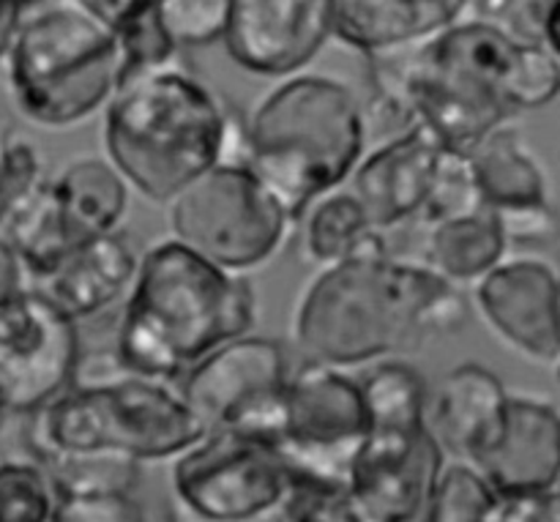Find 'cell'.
I'll list each match as a JSON object with an SVG mask.
<instances>
[{
  "label": "cell",
  "mask_w": 560,
  "mask_h": 522,
  "mask_svg": "<svg viewBox=\"0 0 560 522\" xmlns=\"http://www.w3.org/2000/svg\"><path fill=\"white\" fill-rule=\"evenodd\" d=\"M465 317L459 288L383 250L320 268L295 306L293 339L306 361L350 370L457 332Z\"/></svg>",
  "instance_id": "6da1fadb"
},
{
  "label": "cell",
  "mask_w": 560,
  "mask_h": 522,
  "mask_svg": "<svg viewBox=\"0 0 560 522\" xmlns=\"http://www.w3.org/2000/svg\"><path fill=\"white\" fill-rule=\"evenodd\" d=\"M558 93V60L539 42H523L485 20H457L419 44L408 82L416 124L459 153H470L512 115L545 107Z\"/></svg>",
  "instance_id": "7a4b0ae2"
},
{
  "label": "cell",
  "mask_w": 560,
  "mask_h": 522,
  "mask_svg": "<svg viewBox=\"0 0 560 522\" xmlns=\"http://www.w3.org/2000/svg\"><path fill=\"white\" fill-rule=\"evenodd\" d=\"M257 299L241 274L213 266L167 239L140 255L124 299L115 361L131 375L170 381L200 364L255 323Z\"/></svg>",
  "instance_id": "3957f363"
},
{
  "label": "cell",
  "mask_w": 560,
  "mask_h": 522,
  "mask_svg": "<svg viewBox=\"0 0 560 522\" xmlns=\"http://www.w3.org/2000/svg\"><path fill=\"white\" fill-rule=\"evenodd\" d=\"M233 107L191 71L167 63L118 85L104 107V151L126 186L167 206L224 162Z\"/></svg>",
  "instance_id": "277c9868"
},
{
  "label": "cell",
  "mask_w": 560,
  "mask_h": 522,
  "mask_svg": "<svg viewBox=\"0 0 560 522\" xmlns=\"http://www.w3.org/2000/svg\"><path fill=\"white\" fill-rule=\"evenodd\" d=\"M27 449L42 465L71 460L159 463L189 452L208 427L164 381L115 370L77 378L63 394L27 416Z\"/></svg>",
  "instance_id": "5b68a950"
},
{
  "label": "cell",
  "mask_w": 560,
  "mask_h": 522,
  "mask_svg": "<svg viewBox=\"0 0 560 522\" xmlns=\"http://www.w3.org/2000/svg\"><path fill=\"white\" fill-rule=\"evenodd\" d=\"M364 148L366 109L334 77H290L246 118V167L293 222L353 175Z\"/></svg>",
  "instance_id": "8992f818"
},
{
  "label": "cell",
  "mask_w": 560,
  "mask_h": 522,
  "mask_svg": "<svg viewBox=\"0 0 560 522\" xmlns=\"http://www.w3.org/2000/svg\"><path fill=\"white\" fill-rule=\"evenodd\" d=\"M5 63L20 113L49 129L74 126L107 107L124 74L118 36L71 0L31 5Z\"/></svg>",
  "instance_id": "52a82bcc"
},
{
  "label": "cell",
  "mask_w": 560,
  "mask_h": 522,
  "mask_svg": "<svg viewBox=\"0 0 560 522\" xmlns=\"http://www.w3.org/2000/svg\"><path fill=\"white\" fill-rule=\"evenodd\" d=\"M167 208L173 239L230 274L271 260L295 224L246 164H217Z\"/></svg>",
  "instance_id": "ba28073f"
},
{
  "label": "cell",
  "mask_w": 560,
  "mask_h": 522,
  "mask_svg": "<svg viewBox=\"0 0 560 522\" xmlns=\"http://www.w3.org/2000/svg\"><path fill=\"white\" fill-rule=\"evenodd\" d=\"M173 496L197 522H255L277 514L295 485L277 443L211 430L173 460Z\"/></svg>",
  "instance_id": "9c48e42d"
},
{
  "label": "cell",
  "mask_w": 560,
  "mask_h": 522,
  "mask_svg": "<svg viewBox=\"0 0 560 522\" xmlns=\"http://www.w3.org/2000/svg\"><path fill=\"white\" fill-rule=\"evenodd\" d=\"M366 436V403L359 378L306 361L290 370L277 446L295 482L348 487Z\"/></svg>",
  "instance_id": "30bf717a"
},
{
  "label": "cell",
  "mask_w": 560,
  "mask_h": 522,
  "mask_svg": "<svg viewBox=\"0 0 560 522\" xmlns=\"http://www.w3.org/2000/svg\"><path fill=\"white\" fill-rule=\"evenodd\" d=\"M288 381L290 364L282 345L246 334L191 367L178 392L206 421L208 432L228 430L277 443Z\"/></svg>",
  "instance_id": "8fae6325"
},
{
  "label": "cell",
  "mask_w": 560,
  "mask_h": 522,
  "mask_svg": "<svg viewBox=\"0 0 560 522\" xmlns=\"http://www.w3.org/2000/svg\"><path fill=\"white\" fill-rule=\"evenodd\" d=\"M80 328L42 290H22L0 306V405L31 416L80 375Z\"/></svg>",
  "instance_id": "7c38bea8"
},
{
  "label": "cell",
  "mask_w": 560,
  "mask_h": 522,
  "mask_svg": "<svg viewBox=\"0 0 560 522\" xmlns=\"http://www.w3.org/2000/svg\"><path fill=\"white\" fill-rule=\"evenodd\" d=\"M334 36V0H230L224 47L241 69L295 74Z\"/></svg>",
  "instance_id": "4fadbf2b"
},
{
  "label": "cell",
  "mask_w": 560,
  "mask_h": 522,
  "mask_svg": "<svg viewBox=\"0 0 560 522\" xmlns=\"http://www.w3.org/2000/svg\"><path fill=\"white\" fill-rule=\"evenodd\" d=\"M476 304L492 332L517 353L556 364L560 359V282L539 260L498 263L476 282Z\"/></svg>",
  "instance_id": "5bb4252c"
},
{
  "label": "cell",
  "mask_w": 560,
  "mask_h": 522,
  "mask_svg": "<svg viewBox=\"0 0 560 522\" xmlns=\"http://www.w3.org/2000/svg\"><path fill=\"white\" fill-rule=\"evenodd\" d=\"M501 498L556 490L560 482V410L509 394L501 421L468 460Z\"/></svg>",
  "instance_id": "9a60e30c"
},
{
  "label": "cell",
  "mask_w": 560,
  "mask_h": 522,
  "mask_svg": "<svg viewBox=\"0 0 560 522\" xmlns=\"http://www.w3.org/2000/svg\"><path fill=\"white\" fill-rule=\"evenodd\" d=\"M441 153L443 146L432 131L413 124L361 159L353 170V195L372 228L386 233L408 219H419Z\"/></svg>",
  "instance_id": "2e32d148"
},
{
  "label": "cell",
  "mask_w": 560,
  "mask_h": 522,
  "mask_svg": "<svg viewBox=\"0 0 560 522\" xmlns=\"http://www.w3.org/2000/svg\"><path fill=\"white\" fill-rule=\"evenodd\" d=\"M361 392L366 403V436L350 479L405 463L430 436V392L419 370L402 361H383L361 378Z\"/></svg>",
  "instance_id": "e0dca14e"
},
{
  "label": "cell",
  "mask_w": 560,
  "mask_h": 522,
  "mask_svg": "<svg viewBox=\"0 0 560 522\" xmlns=\"http://www.w3.org/2000/svg\"><path fill=\"white\" fill-rule=\"evenodd\" d=\"M137 266L140 257L135 246L124 233L113 230L77 246L52 274L33 282V288L80 323L124 301L135 282Z\"/></svg>",
  "instance_id": "ac0fdd59"
},
{
  "label": "cell",
  "mask_w": 560,
  "mask_h": 522,
  "mask_svg": "<svg viewBox=\"0 0 560 522\" xmlns=\"http://www.w3.org/2000/svg\"><path fill=\"white\" fill-rule=\"evenodd\" d=\"M506 399L509 392L487 367L459 364L448 370L435 392L427 394V425L443 454L468 463L501 421Z\"/></svg>",
  "instance_id": "d6986e66"
},
{
  "label": "cell",
  "mask_w": 560,
  "mask_h": 522,
  "mask_svg": "<svg viewBox=\"0 0 560 522\" xmlns=\"http://www.w3.org/2000/svg\"><path fill=\"white\" fill-rule=\"evenodd\" d=\"M474 0H334V36L364 55L430 42Z\"/></svg>",
  "instance_id": "ffe728a7"
},
{
  "label": "cell",
  "mask_w": 560,
  "mask_h": 522,
  "mask_svg": "<svg viewBox=\"0 0 560 522\" xmlns=\"http://www.w3.org/2000/svg\"><path fill=\"white\" fill-rule=\"evenodd\" d=\"M55 206L74 246L118 228L129 208V186L118 170L98 156H85L49 178Z\"/></svg>",
  "instance_id": "44dd1931"
},
{
  "label": "cell",
  "mask_w": 560,
  "mask_h": 522,
  "mask_svg": "<svg viewBox=\"0 0 560 522\" xmlns=\"http://www.w3.org/2000/svg\"><path fill=\"white\" fill-rule=\"evenodd\" d=\"M506 235L492 211L446 219L427 228L424 266L454 288L485 279L506 255Z\"/></svg>",
  "instance_id": "7402d4cb"
},
{
  "label": "cell",
  "mask_w": 560,
  "mask_h": 522,
  "mask_svg": "<svg viewBox=\"0 0 560 522\" xmlns=\"http://www.w3.org/2000/svg\"><path fill=\"white\" fill-rule=\"evenodd\" d=\"M470 159H474L485 206L492 213L550 206L547 202V181L539 162L523 146V137L509 126H501L492 135H487L470 151Z\"/></svg>",
  "instance_id": "603a6c76"
},
{
  "label": "cell",
  "mask_w": 560,
  "mask_h": 522,
  "mask_svg": "<svg viewBox=\"0 0 560 522\" xmlns=\"http://www.w3.org/2000/svg\"><path fill=\"white\" fill-rule=\"evenodd\" d=\"M304 246L320 268L388 250L381 230L372 228L364 206L353 192H331L306 208Z\"/></svg>",
  "instance_id": "cb8c5ba5"
},
{
  "label": "cell",
  "mask_w": 560,
  "mask_h": 522,
  "mask_svg": "<svg viewBox=\"0 0 560 522\" xmlns=\"http://www.w3.org/2000/svg\"><path fill=\"white\" fill-rule=\"evenodd\" d=\"M71 3L118 36L124 53V77L173 63L175 44L159 25L156 0H71Z\"/></svg>",
  "instance_id": "d4e9b609"
},
{
  "label": "cell",
  "mask_w": 560,
  "mask_h": 522,
  "mask_svg": "<svg viewBox=\"0 0 560 522\" xmlns=\"http://www.w3.org/2000/svg\"><path fill=\"white\" fill-rule=\"evenodd\" d=\"M503 498L468 463L443 465L421 522H495Z\"/></svg>",
  "instance_id": "484cf974"
},
{
  "label": "cell",
  "mask_w": 560,
  "mask_h": 522,
  "mask_svg": "<svg viewBox=\"0 0 560 522\" xmlns=\"http://www.w3.org/2000/svg\"><path fill=\"white\" fill-rule=\"evenodd\" d=\"M60 490L36 457H0V522H49Z\"/></svg>",
  "instance_id": "4316f807"
},
{
  "label": "cell",
  "mask_w": 560,
  "mask_h": 522,
  "mask_svg": "<svg viewBox=\"0 0 560 522\" xmlns=\"http://www.w3.org/2000/svg\"><path fill=\"white\" fill-rule=\"evenodd\" d=\"M479 211H490V208L485 206V197H481L474 159H470V153L443 148L430 195H427L419 219H424V224L430 228V224L470 217V213Z\"/></svg>",
  "instance_id": "83f0119b"
},
{
  "label": "cell",
  "mask_w": 560,
  "mask_h": 522,
  "mask_svg": "<svg viewBox=\"0 0 560 522\" xmlns=\"http://www.w3.org/2000/svg\"><path fill=\"white\" fill-rule=\"evenodd\" d=\"M156 16L175 49L222 42L230 0H156Z\"/></svg>",
  "instance_id": "f1b7e54d"
},
{
  "label": "cell",
  "mask_w": 560,
  "mask_h": 522,
  "mask_svg": "<svg viewBox=\"0 0 560 522\" xmlns=\"http://www.w3.org/2000/svg\"><path fill=\"white\" fill-rule=\"evenodd\" d=\"M42 181V159L36 148L16 137L9 120L0 115V228Z\"/></svg>",
  "instance_id": "f546056e"
},
{
  "label": "cell",
  "mask_w": 560,
  "mask_h": 522,
  "mask_svg": "<svg viewBox=\"0 0 560 522\" xmlns=\"http://www.w3.org/2000/svg\"><path fill=\"white\" fill-rule=\"evenodd\" d=\"M277 522H372L348 487L295 482Z\"/></svg>",
  "instance_id": "4dcf8cb0"
},
{
  "label": "cell",
  "mask_w": 560,
  "mask_h": 522,
  "mask_svg": "<svg viewBox=\"0 0 560 522\" xmlns=\"http://www.w3.org/2000/svg\"><path fill=\"white\" fill-rule=\"evenodd\" d=\"M49 522H148V514L131 490L60 492Z\"/></svg>",
  "instance_id": "1f68e13d"
},
{
  "label": "cell",
  "mask_w": 560,
  "mask_h": 522,
  "mask_svg": "<svg viewBox=\"0 0 560 522\" xmlns=\"http://www.w3.org/2000/svg\"><path fill=\"white\" fill-rule=\"evenodd\" d=\"M495 522H560V490L503 498Z\"/></svg>",
  "instance_id": "d6a6232c"
},
{
  "label": "cell",
  "mask_w": 560,
  "mask_h": 522,
  "mask_svg": "<svg viewBox=\"0 0 560 522\" xmlns=\"http://www.w3.org/2000/svg\"><path fill=\"white\" fill-rule=\"evenodd\" d=\"M27 282L31 279H27L20 257L5 244V239H0V306L14 299V295H20L25 288H31Z\"/></svg>",
  "instance_id": "836d02e7"
},
{
  "label": "cell",
  "mask_w": 560,
  "mask_h": 522,
  "mask_svg": "<svg viewBox=\"0 0 560 522\" xmlns=\"http://www.w3.org/2000/svg\"><path fill=\"white\" fill-rule=\"evenodd\" d=\"M541 47L560 63V0H550L539 20Z\"/></svg>",
  "instance_id": "e575fe53"
},
{
  "label": "cell",
  "mask_w": 560,
  "mask_h": 522,
  "mask_svg": "<svg viewBox=\"0 0 560 522\" xmlns=\"http://www.w3.org/2000/svg\"><path fill=\"white\" fill-rule=\"evenodd\" d=\"M5 421H9V410H5L3 405H0V430H3V427H5Z\"/></svg>",
  "instance_id": "d590c367"
},
{
  "label": "cell",
  "mask_w": 560,
  "mask_h": 522,
  "mask_svg": "<svg viewBox=\"0 0 560 522\" xmlns=\"http://www.w3.org/2000/svg\"><path fill=\"white\" fill-rule=\"evenodd\" d=\"M556 367H558V381H560V359L556 361Z\"/></svg>",
  "instance_id": "8d00e7d4"
},
{
  "label": "cell",
  "mask_w": 560,
  "mask_h": 522,
  "mask_svg": "<svg viewBox=\"0 0 560 522\" xmlns=\"http://www.w3.org/2000/svg\"><path fill=\"white\" fill-rule=\"evenodd\" d=\"M558 282H560V274H558Z\"/></svg>",
  "instance_id": "74e56055"
},
{
  "label": "cell",
  "mask_w": 560,
  "mask_h": 522,
  "mask_svg": "<svg viewBox=\"0 0 560 522\" xmlns=\"http://www.w3.org/2000/svg\"><path fill=\"white\" fill-rule=\"evenodd\" d=\"M558 490H560V482H558Z\"/></svg>",
  "instance_id": "f35d334b"
}]
</instances>
